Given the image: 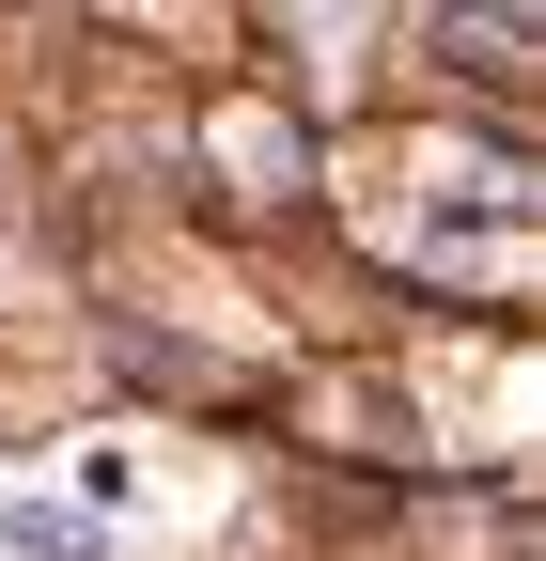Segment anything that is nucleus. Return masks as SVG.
<instances>
[{
  "label": "nucleus",
  "mask_w": 546,
  "mask_h": 561,
  "mask_svg": "<svg viewBox=\"0 0 546 561\" xmlns=\"http://www.w3.org/2000/svg\"><path fill=\"white\" fill-rule=\"evenodd\" d=\"M0 546H16V561H79V530H62V515H32V500L0 515Z\"/></svg>",
  "instance_id": "f257e3e1"
}]
</instances>
